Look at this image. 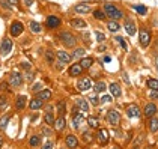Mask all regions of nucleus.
<instances>
[{
	"mask_svg": "<svg viewBox=\"0 0 158 149\" xmlns=\"http://www.w3.org/2000/svg\"><path fill=\"white\" fill-rule=\"evenodd\" d=\"M104 12H106V15H107L109 18L116 20V21L123 18V12H122L118 6H114L113 3H106V5H104Z\"/></svg>",
	"mask_w": 158,
	"mask_h": 149,
	"instance_id": "obj_1",
	"label": "nucleus"
},
{
	"mask_svg": "<svg viewBox=\"0 0 158 149\" xmlns=\"http://www.w3.org/2000/svg\"><path fill=\"white\" fill-rule=\"evenodd\" d=\"M59 39H60V42L65 45V47H75V44H77V38L74 36L71 32H60L59 33Z\"/></svg>",
	"mask_w": 158,
	"mask_h": 149,
	"instance_id": "obj_2",
	"label": "nucleus"
},
{
	"mask_svg": "<svg viewBox=\"0 0 158 149\" xmlns=\"http://www.w3.org/2000/svg\"><path fill=\"white\" fill-rule=\"evenodd\" d=\"M139 38H140V45H142L143 48H146V47L151 44L152 36H151V32L148 30V27H140V29H139Z\"/></svg>",
	"mask_w": 158,
	"mask_h": 149,
	"instance_id": "obj_3",
	"label": "nucleus"
},
{
	"mask_svg": "<svg viewBox=\"0 0 158 149\" xmlns=\"http://www.w3.org/2000/svg\"><path fill=\"white\" fill-rule=\"evenodd\" d=\"M85 121H86L85 114L78 112V107L75 106V107H74V110H73V126L75 128V130H78L81 125L85 124Z\"/></svg>",
	"mask_w": 158,
	"mask_h": 149,
	"instance_id": "obj_4",
	"label": "nucleus"
},
{
	"mask_svg": "<svg viewBox=\"0 0 158 149\" xmlns=\"http://www.w3.org/2000/svg\"><path fill=\"white\" fill-rule=\"evenodd\" d=\"M12 50V41L9 38H3V41L0 42V54L2 56H8Z\"/></svg>",
	"mask_w": 158,
	"mask_h": 149,
	"instance_id": "obj_5",
	"label": "nucleus"
},
{
	"mask_svg": "<svg viewBox=\"0 0 158 149\" xmlns=\"http://www.w3.org/2000/svg\"><path fill=\"white\" fill-rule=\"evenodd\" d=\"M9 85L12 87H20L23 85V75L20 72H17V71H12L9 74Z\"/></svg>",
	"mask_w": 158,
	"mask_h": 149,
	"instance_id": "obj_6",
	"label": "nucleus"
},
{
	"mask_svg": "<svg viewBox=\"0 0 158 149\" xmlns=\"http://www.w3.org/2000/svg\"><path fill=\"white\" fill-rule=\"evenodd\" d=\"M106 118H107V122L110 125H113V126L119 125V122H121V114H119V112H116V110H109Z\"/></svg>",
	"mask_w": 158,
	"mask_h": 149,
	"instance_id": "obj_7",
	"label": "nucleus"
},
{
	"mask_svg": "<svg viewBox=\"0 0 158 149\" xmlns=\"http://www.w3.org/2000/svg\"><path fill=\"white\" fill-rule=\"evenodd\" d=\"M23 30H24V26H23V23H20V21H14L12 24H11V27H9V33L14 38L20 36L23 33Z\"/></svg>",
	"mask_w": 158,
	"mask_h": 149,
	"instance_id": "obj_8",
	"label": "nucleus"
},
{
	"mask_svg": "<svg viewBox=\"0 0 158 149\" xmlns=\"http://www.w3.org/2000/svg\"><path fill=\"white\" fill-rule=\"evenodd\" d=\"M77 89H78L80 92H86V90L92 89V80H90L89 77H83V78H80V80H78V83H77Z\"/></svg>",
	"mask_w": 158,
	"mask_h": 149,
	"instance_id": "obj_9",
	"label": "nucleus"
},
{
	"mask_svg": "<svg viewBox=\"0 0 158 149\" xmlns=\"http://www.w3.org/2000/svg\"><path fill=\"white\" fill-rule=\"evenodd\" d=\"M97 140L99 145H107L110 140V133L106 130V128H101L98 130V134H97Z\"/></svg>",
	"mask_w": 158,
	"mask_h": 149,
	"instance_id": "obj_10",
	"label": "nucleus"
},
{
	"mask_svg": "<svg viewBox=\"0 0 158 149\" xmlns=\"http://www.w3.org/2000/svg\"><path fill=\"white\" fill-rule=\"evenodd\" d=\"M60 18L59 17H56V15H48L47 17V20H45V26L48 27V29H57L59 26H60Z\"/></svg>",
	"mask_w": 158,
	"mask_h": 149,
	"instance_id": "obj_11",
	"label": "nucleus"
},
{
	"mask_svg": "<svg viewBox=\"0 0 158 149\" xmlns=\"http://www.w3.org/2000/svg\"><path fill=\"white\" fill-rule=\"evenodd\" d=\"M127 116L131 118V119H139V118L142 116V112H140V109H139L135 104H131V106H128V109H127Z\"/></svg>",
	"mask_w": 158,
	"mask_h": 149,
	"instance_id": "obj_12",
	"label": "nucleus"
},
{
	"mask_svg": "<svg viewBox=\"0 0 158 149\" xmlns=\"http://www.w3.org/2000/svg\"><path fill=\"white\" fill-rule=\"evenodd\" d=\"M56 57H57L60 62L65 63V65H66V63H69L71 60H73V56H71L69 53H66L65 50H59V51L56 53Z\"/></svg>",
	"mask_w": 158,
	"mask_h": 149,
	"instance_id": "obj_13",
	"label": "nucleus"
},
{
	"mask_svg": "<svg viewBox=\"0 0 158 149\" xmlns=\"http://www.w3.org/2000/svg\"><path fill=\"white\" fill-rule=\"evenodd\" d=\"M123 29L127 30V33L130 36H134L135 32H137V27H135V23L133 20H125V24H123Z\"/></svg>",
	"mask_w": 158,
	"mask_h": 149,
	"instance_id": "obj_14",
	"label": "nucleus"
},
{
	"mask_svg": "<svg viewBox=\"0 0 158 149\" xmlns=\"http://www.w3.org/2000/svg\"><path fill=\"white\" fill-rule=\"evenodd\" d=\"M158 112V109H157V106L154 104V102H148L145 106V110H143V113H145V116L146 118H151V116H154L155 113Z\"/></svg>",
	"mask_w": 158,
	"mask_h": 149,
	"instance_id": "obj_15",
	"label": "nucleus"
},
{
	"mask_svg": "<svg viewBox=\"0 0 158 149\" xmlns=\"http://www.w3.org/2000/svg\"><path fill=\"white\" fill-rule=\"evenodd\" d=\"M26 104H27V97L26 95H18L15 98V109L17 110H23L26 107Z\"/></svg>",
	"mask_w": 158,
	"mask_h": 149,
	"instance_id": "obj_16",
	"label": "nucleus"
},
{
	"mask_svg": "<svg viewBox=\"0 0 158 149\" xmlns=\"http://www.w3.org/2000/svg\"><path fill=\"white\" fill-rule=\"evenodd\" d=\"M74 11L77 14H87L90 12V5L89 3H78L74 6Z\"/></svg>",
	"mask_w": 158,
	"mask_h": 149,
	"instance_id": "obj_17",
	"label": "nucleus"
},
{
	"mask_svg": "<svg viewBox=\"0 0 158 149\" xmlns=\"http://www.w3.org/2000/svg\"><path fill=\"white\" fill-rule=\"evenodd\" d=\"M68 72H69L71 77H78V75L83 72V66L80 63H74V65H71V68H69Z\"/></svg>",
	"mask_w": 158,
	"mask_h": 149,
	"instance_id": "obj_18",
	"label": "nucleus"
},
{
	"mask_svg": "<svg viewBox=\"0 0 158 149\" xmlns=\"http://www.w3.org/2000/svg\"><path fill=\"white\" fill-rule=\"evenodd\" d=\"M44 121H45V124L47 125H54V114H53V109L51 107H47V110H45V114H44Z\"/></svg>",
	"mask_w": 158,
	"mask_h": 149,
	"instance_id": "obj_19",
	"label": "nucleus"
},
{
	"mask_svg": "<svg viewBox=\"0 0 158 149\" xmlns=\"http://www.w3.org/2000/svg\"><path fill=\"white\" fill-rule=\"evenodd\" d=\"M110 93H111V97H114V98H119V97L122 95L121 86H119L118 83H110Z\"/></svg>",
	"mask_w": 158,
	"mask_h": 149,
	"instance_id": "obj_20",
	"label": "nucleus"
},
{
	"mask_svg": "<svg viewBox=\"0 0 158 149\" xmlns=\"http://www.w3.org/2000/svg\"><path fill=\"white\" fill-rule=\"evenodd\" d=\"M69 24L73 29H86L87 27V23H86L85 20H80V18H74L69 21Z\"/></svg>",
	"mask_w": 158,
	"mask_h": 149,
	"instance_id": "obj_21",
	"label": "nucleus"
},
{
	"mask_svg": "<svg viewBox=\"0 0 158 149\" xmlns=\"http://www.w3.org/2000/svg\"><path fill=\"white\" fill-rule=\"evenodd\" d=\"M75 106H77L78 110H81V112H89V102H87V99H85V98L75 99Z\"/></svg>",
	"mask_w": 158,
	"mask_h": 149,
	"instance_id": "obj_22",
	"label": "nucleus"
},
{
	"mask_svg": "<svg viewBox=\"0 0 158 149\" xmlns=\"http://www.w3.org/2000/svg\"><path fill=\"white\" fill-rule=\"evenodd\" d=\"M29 107H30V110H39V109L44 107V101L36 97V98H33L30 102H29Z\"/></svg>",
	"mask_w": 158,
	"mask_h": 149,
	"instance_id": "obj_23",
	"label": "nucleus"
},
{
	"mask_svg": "<svg viewBox=\"0 0 158 149\" xmlns=\"http://www.w3.org/2000/svg\"><path fill=\"white\" fill-rule=\"evenodd\" d=\"M65 145H66L68 148H75V146L78 145V140H77V137L74 136V134H68L66 139H65Z\"/></svg>",
	"mask_w": 158,
	"mask_h": 149,
	"instance_id": "obj_24",
	"label": "nucleus"
},
{
	"mask_svg": "<svg viewBox=\"0 0 158 149\" xmlns=\"http://www.w3.org/2000/svg\"><path fill=\"white\" fill-rule=\"evenodd\" d=\"M36 97L42 101H48L51 98V90L50 89H41L39 92H36Z\"/></svg>",
	"mask_w": 158,
	"mask_h": 149,
	"instance_id": "obj_25",
	"label": "nucleus"
},
{
	"mask_svg": "<svg viewBox=\"0 0 158 149\" xmlns=\"http://www.w3.org/2000/svg\"><path fill=\"white\" fill-rule=\"evenodd\" d=\"M65 126H66L65 118H63V116H59V118L54 121V128H56L57 131H62V130H65Z\"/></svg>",
	"mask_w": 158,
	"mask_h": 149,
	"instance_id": "obj_26",
	"label": "nucleus"
},
{
	"mask_svg": "<svg viewBox=\"0 0 158 149\" xmlns=\"http://www.w3.org/2000/svg\"><path fill=\"white\" fill-rule=\"evenodd\" d=\"M149 131L151 133H157L158 131V119L154 118V116L149 118Z\"/></svg>",
	"mask_w": 158,
	"mask_h": 149,
	"instance_id": "obj_27",
	"label": "nucleus"
},
{
	"mask_svg": "<svg viewBox=\"0 0 158 149\" xmlns=\"http://www.w3.org/2000/svg\"><path fill=\"white\" fill-rule=\"evenodd\" d=\"M107 29H109L110 32H113V33H114V32H118V30L121 29V24H119L116 20H111V21L107 23Z\"/></svg>",
	"mask_w": 158,
	"mask_h": 149,
	"instance_id": "obj_28",
	"label": "nucleus"
},
{
	"mask_svg": "<svg viewBox=\"0 0 158 149\" xmlns=\"http://www.w3.org/2000/svg\"><path fill=\"white\" fill-rule=\"evenodd\" d=\"M29 27H30V30H32V33H41L42 32V26L36 23V21H30L29 23Z\"/></svg>",
	"mask_w": 158,
	"mask_h": 149,
	"instance_id": "obj_29",
	"label": "nucleus"
},
{
	"mask_svg": "<svg viewBox=\"0 0 158 149\" xmlns=\"http://www.w3.org/2000/svg\"><path fill=\"white\" fill-rule=\"evenodd\" d=\"M92 63H94V59L92 57H81V60H80V65L83 66V69H87V68H90L92 66Z\"/></svg>",
	"mask_w": 158,
	"mask_h": 149,
	"instance_id": "obj_30",
	"label": "nucleus"
},
{
	"mask_svg": "<svg viewBox=\"0 0 158 149\" xmlns=\"http://www.w3.org/2000/svg\"><path fill=\"white\" fill-rule=\"evenodd\" d=\"M94 18H95V20H99V21H102V20L107 18V15H106L104 11H101V9H95V11H94Z\"/></svg>",
	"mask_w": 158,
	"mask_h": 149,
	"instance_id": "obj_31",
	"label": "nucleus"
},
{
	"mask_svg": "<svg viewBox=\"0 0 158 149\" xmlns=\"http://www.w3.org/2000/svg\"><path fill=\"white\" fill-rule=\"evenodd\" d=\"M94 89H95V92H97V93H102V92L107 89V85H106L104 81H98V83H95Z\"/></svg>",
	"mask_w": 158,
	"mask_h": 149,
	"instance_id": "obj_32",
	"label": "nucleus"
},
{
	"mask_svg": "<svg viewBox=\"0 0 158 149\" xmlns=\"http://www.w3.org/2000/svg\"><path fill=\"white\" fill-rule=\"evenodd\" d=\"M85 53H86V50L80 47V48H75V50H74V53L71 54V56H73V59H81V57L85 56Z\"/></svg>",
	"mask_w": 158,
	"mask_h": 149,
	"instance_id": "obj_33",
	"label": "nucleus"
},
{
	"mask_svg": "<svg viewBox=\"0 0 158 149\" xmlns=\"http://www.w3.org/2000/svg\"><path fill=\"white\" fill-rule=\"evenodd\" d=\"M87 124H89L90 128H98V126H99V121H98L95 116H89V118H87Z\"/></svg>",
	"mask_w": 158,
	"mask_h": 149,
	"instance_id": "obj_34",
	"label": "nucleus"
},
{
	"mask_svg": "<svg viewBox=\"0 0 158 149\" xmlns=\"http://www.w3.org/2000/svg\"><path fill=\"white\" fill-rule=\"evenodd\" d=\"M29 145L30 146H33V148H36L41 145V137L39 136H32L30 137V140H29Z\"/></svg>",
	"mask_w": 158,
	"mask_h": 149,
	"instance_id": "obj_35",
	"label": "nucleus"
},
{
	"mask_svg": "<svg viewBox=\"0 0 158 149\" xmlns=\"http://www.w3.org/2000/svg\"><path fill=\"white\" fill-rule=\"evenodd\" d=\"M81 139H83V142H85V143H92L94 136H92V133H90V131H83V136H81Z\"/></svg>",
	"mask_w": 158,
	"mask_h": 149,
	"instance_id": "obj_36",
	"label": "nucleus"
},
{
	"mask_svg": "<svg viewBox=\"0 0 158 149\" xmlns=\"http://www.w3.org/2000/svg\"><path fill=\"white\" fill-rule=\"evenodd\" d=\"M133 9L137 11L139 14H142V15L148 14V8H146V6H142V5H133Z\"/></svg>",
	"mask_w": 158,
	"mask_h": 149,
	"instance_id": "obj_37",
	"label": "nucleus"
},
{
	"mask_svg": "<svg viewBox=\"0 0 158 149\" xmlns=\"http://www.w3.org/2000/svg\"><path fill=\"white\" fill-rule=\"evenodd\" d=\"M148 87H149V89H158V80L149 78V80H148Z\"/></svg>",
	"mask_w": 158,
	"mask_h": 149,
	"instance_id": "obj_38",
	"label": "nucleus"
},
{
	"mask_svg": "<svg viewBox=\"0 0 158 149\" xmlns=\"http://www.w3.org/2000/svg\"><path fill=\"white\" fill-rule=\"evenodd\" d=\"M89 101H90V104H92V106H98V104L101 102V101H99V98L97 97V92H95L94 95H90V97H89Z\"/></svg>",
	"mask_w": 158,
	"mask_h": 149,
	"instance_id": "obj_39",
	"label": "nucleus"
},
{
	"mask_svg": "<svg viewBox=\"0 0 158 149\" xmlns=\"http://www.w3.org/2000/svg\"><path fill=\"white\" fill-rule=\"evenodd\" d=\"M9 116H5L3 119H0V130H5L6 128V125H8V122H9Z\"/></svg>",
	"mask_w": 158,
	"mask_h": 149,
	"instance_id": "obj_40",
	"label": "nucleus"
},
{
	"mask_svg": "<svg viewBox=\"0 0 158 149\" xmlns=\"http://www.w3.org/2000/svg\"><path fill=\"white\" fill-rule=\"evenodd\" d=\"M45 57H47V62L48 63H53L54 62V54H53V51H47V53H45Z\"/></svg>",
	"mask_w": 158,
	"mask_h": 149,
	"instance_id": "obj_41",
	"label": "nucleus"
},
{
	"mask_svg": "<svg viewBox=\"0 0 158 149\" xmlns=\"http://www.w3.org/2000/svg\"><path fill=\"white\" fill-rule=\"evenodd\" d=\"M57 110L60 113V116H63V113H65V101H59V104H57Z\"/></svg>",
	"mask_w": 158,
	"mask_h": 149,
	"instance_id": "obj_42",
	"label": "nucleus"
},
{
	"mask_svg": "<svg viewBox=\"0 0 158 149\" xmlns=\"http://www.w3.org/2000/svg\"><path fill=\"white\" fill-rule=\"evenodd\" d=\"M95 36H97L98 42H104V41H106V36H104V33H101V32H95Z\"/></svg>",
	"mask_w": 158,
	"mask_h": 149,
	"instance_id": "obj_43",
	"label": "nucleus"
},
{
	"mask_svg": "<svg viewBox=\"0 0 158 149\" xmlns=\"http://www.w3.org/2000/svg\"><path fill=\"white\" fill-rule=\"evenodd\" d=\"M41 89H42V83H39V81H38V83H35V85H33V87H32V90H33L35 93H36V92H39Z\"/></svg>",
	"mask_w": 158,
	"mask_h": 149,
	"instance_id": "obj_44",
	"label": "nucleus"
},
{
	"mask_svg": "<svg viewBox=\"0 0 158 149\" xmlns=\"http://www.w3.org/2000/svg\"><path fill=\"white\" fill-rule=\"evenodd\" d=\"M3 92H8V83H0V95L3 93Z\"/></svg>",
	"mask_w": 158,
	"mask_h": 149,
	"instance_id": "obj_45",
	"label": "nucleus"
},
{
	"mask_svg": "<svg viewBox=\"0 0 158 149\" xmlns=\"http://www.w3.org/2000/svg\"><path fill=\"white\" fill-rule=\"evenodd\" d=\"M151 99H158V89H151Z\"/></svg>",
	"mask_w": 158,
	"mask_h": 149,
	"instance_id": "obj_46",
	"label": "nucleus"
},
{
	"mask_svg": "<svg viewBox=\"0 0 158 149\" xmlns=\"http://www.w3.org/2000/svg\"><path fill=\"white\" fill-rule=\"evenodd\" d=\"M116 41H118V42H119V44L122 45V48H123V50H127V44H125V39H123V38L118 36V38H116Z\"/></svg>",
	"mask_w": 158,
	"mask_h": 149,
	"instance_id": "obj_47",
	"label": "nucleus"
},
{
	"mask_svg": "<svg viewBox=\"0 0 158 149\" xmlns=\"http://www.w3.org/2000/svg\"><path fill=\"white\" fill-rule=\"evenodd\" d=\"M6 101H8V99H6V97H2V95H0V110L6 106Z\"/></svg>",
	"mask_w": 158,
	"mask_h": 149,
	"instance_id": "obj_48",
	"label": "nucleus"
},
{
	"mask_svg": "<svg viewBox=\"0 0 158 149\" xmlns=\"http://www.w3.org/2000/svg\"><path fill=\"white\" fill-rule=\"evenodd\" d=\"M99 101H101V102H110V101H111V95H104Z\"/></svg>",
	"mask_w": 158,
	"mask_h": 149,
	"instance_id": "obj_49",
	"label": "nucleus"
},
{
	"mask_svg": "<svg viewBox=\"0 0 158 149\" xmlns=\"http://www.w3.org/2000/svg\"><path fill=\"white\" fill-rule=\"evenodd\" d=\"M20 65H21V68H23V69H27V71L30 69V63L29 62H21Z\"/></svg>",
	"mask_w": 158,
	"mask_h": 149,
	"instance_id": "obj_50",
	"label": "nucleus"
},
{
	"mask_svg": "<svg viewBox=\"0 0 158 149\" xmlns=\"http://www.w3.org/2000/svg\"><path fill=\"white\" fill-rule=\"evenodd\" d=\"M5 2H8V3H9V5H12V6L18 5V0H5Z\"/></svg>",
	"mask_w": 158,
	"mask_h": 149,
	"instance_id": "obj_51",
	"label": "nucleus"
},
{
	"mask_svg": "<svg viewBox=\"0 0 158 149\" xmlns=\"http://www.w3.org/2000/svg\"><path fill=\"white\" fill-rule=\"evenodd\" d=\"M44 148H45V149H50V148H53V142H47V143L44 145Z\"/></svg>",
	"mask_w": 158,
	"mask_h": 149,
	"instance_id": "obj_52",
	"label": "nucleus"
},
{
	"mask_svg": "<svg viewBox=\"0 0 158 149\" xmlns=\"http://www.w3.org/2000/svg\"><path fill=\"white\" fill-rule=\"evenodd\" d=\"M50 133H51V131H50L48 128H44V130H42V134H45V136H50Z\"/></svg>",
	"mask_w": 158,
	"mask_h": 149,
	"instance_id": "obj_53",
	"label": "nucleus"
},
{
	"mask_svg": "<svg viewBox=\"0 0 158 149\" xmlns=\"http://www.w3.org/2000/svg\"><path fill=\"white\" fill-rule=\"evenodd\" d=\"M26 6H32V3H33V0H24Z\"/></svg>",
	"mask_w": 158,
	"mask_h": 149,
	"instance_id": "obj_54",
	"label": "nucleus"
},
{
	"mask_svg": "<svg viewBox=\"0 0 158 149\" xmlns=\"http://www.w3.org/2000/svg\"><path fill=\"white\" fill-rule=\"evenodd\" d=\"M110 60H111V57H110V56H106V57H104V62H110Z\"/></svg>",
	"mask_w": 158,
	"mask_h": 149,
	"instance_id": "obj_55",
	"label": "nucleus"
},
{
	"mask_svg": "<svg viewBox=\"0 0 158 149\" xmlns=\"http://www.w3.org/2000/svg\"><path fill=\"white\" fill-rule=\"evenodd\" d=\"M2 145H3V137L0 136V146H2Z\"/></svg>",
	"mask_w": 158,
	"mask_h": 149,
	"instance_id": "obj_56",
	"label": "nucleus"
},
{
	"mask_svg": "<svg viewBox=\"0 0 158 149\" xmlns=\"http://www.w3.org/2000/svg\"><path fill=\"white\" fill-rule=\"evenodd\" d=\"M157 68H158V60H157Z\"/></svg>",
	"mask_w": 158,
	"mask_h": 149,
	"instance_id": "obj_57",
	"label": "nucleus"
}]
</instances>
